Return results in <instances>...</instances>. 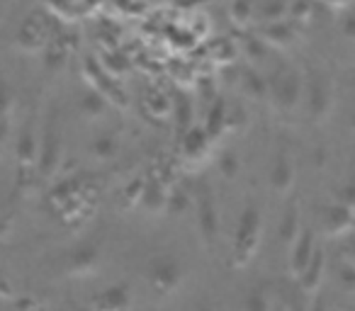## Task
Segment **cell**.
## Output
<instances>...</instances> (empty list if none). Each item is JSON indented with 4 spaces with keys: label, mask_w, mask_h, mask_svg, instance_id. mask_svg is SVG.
<instances>
[{
    "label": "cell",
    "mask_w": 355,
    "mask_h": 311,
    "mask_svg": "<svg viewBox=\"0 0 355 311\" xmlns=\"http://www.w3.org/2000/svg\"><path fill=\"white\" fill-rule=\"evenodd\" d=\"M302 98H306V107H309L311 117L324 119L329 114L331 105H334V83H331V75L319 69H311L309 75H306Z\"/></svg>",
    "instance_id": "cell-1"
},
{
    "label": "cell",
    "mask_w": 355,
    "mask_h": 311,
    "mask_svg": "<svg viewBox=\"0 0 355 311\" xmlns=\"http://www.w3.org/2000/svg\"><path fill=\"white\" fill-rule=\"evenodd\" d=\"M302 90H304V83H302L300 73L295 69H277L272 80H268V95L272 98L275 107L280 112H290L295 109L297 100L302 98Z\"/></svg>",
    "instance_id": "cell-2"
},
{
    "label": "cell",
    "mask_w": 355,
    "mask_h": 311,
    "mask_svg": "<svg viewBox=\"0 0 355 311\" xmlns=\"http://www.w3.org/2000/svg\"><path fill=\"white\" fill-rule=\"evenodd\" d=\"M17 39H20V46H25L27 51L42 49V44H44V22L40 20V15H30L22 22Z\"/></svg>",
    "instance_id": "cell-3"
},
{
    "label": "cell",
    "mask_w": 355,
    "mask_h": 311,
    "mask_svg": "<svg viewBox=\"0 0 355 311\" xmlns=\"http://www.w3.org/2000/svg\"><path fill=\"white\" fill-rule=\"evenodd\" d=\"M263 42H270V44H287V42L295 39V30H292L290 22H266V27L261 30Z\"/></svg>",
    "instance_id": "cell-4"
},
{
    "label": "cell",
    "mask_w": 355,
    "mask_h": 311,
    "mask_svg": "<svg viewBox=\"0 0 355 311\" xmlns=\"http://www.w3.org/2000/svg\"><path fill=\"white\" fill-rule=\"evenodd\" d=\"M243 90L251 98H268V80L256 71H243Z\"/></svg>",
    "instance_id": "cell-5"
},
{
    "label": "cell",
    "mask_w": 355,
    "mask_h": 311,
    "mask_svg": "<svg viewBox=\"0 0 355 311\" xmlns=\"http://www.w3.org/2000/svg\"><path fill=\"white\" fill-rule=\"evenodd\" d=\"M258 12H261L263 22H280L287 15V6L285 0H263V6Z\"/></svg>",
    "instance_id": "cell-6"
},
{
    "label": "cell",
    "mask_w": 355,
    "mask_h": 311,
    "mask_svg": "<svg viewBox=\"0 0 355 311\" xmlns=\"http://www.w3.org/2000/svg\"><path fill=\"white\" fill-rule=\"evenodd\" d=\"M253 12H256V3H253V0H234V6H232L234 22L246 25V22H251Z\"/></svg>",
    "instance_id": "cell-7"
},
{
    "label": "cell",
    "mask_w": 355,
    "mask_h": 311,
    "mask_svg": "<svg viewBox=\"0 0 355 311\" xmlns=\"http://www.w3.org/2000/svg\"><path fill=\"white\" fill-rule=\"evenodd\" d=\"M105 95L100 93V90H88L83 98V103H80V109H83L85 114H90V117H95V114H100L105 109Z\"/></svg>",
    "instance_id": "cell-8"
},
{
    "label": "cell",
    "mask_w": 355,
    "mask_h": 311,
    "mask_svg": "<svg viewBox=\"0 0 355 311\" xmlns=\"http://www.w3.org/2000/svg\"><path fill=\"white\" fill-rule=\"evenodd\" d=\"M343 35L348 37V39H355V15H348L343 20Z\"/></svg>",
    "instance_id": "cell-9"
},
{
    "label": "cell",
    "mask_w": 355,
    "mask_h": 311,
    "mask_svg": "<svg viewBox=\"0 0 355 311\" xmlns=\"http://www.w3.org/2000/svg\"><path fill=\"white\" fill-rule=\"evenodd\" d=\"M8 103H10V93H8L6 80L0 78V112H3V109H8Z\"/></svg>",
    "instance_id": "cell-10"
},
{
    "label": "cell",
    "mask_w": 355,
    "mask_h": 311,
    "mask_svg": "<svg viewBox=\"0 0 355 311\" xmlns=\"http://www.w3.org/2000/svg\"><path fill=\"white\" fill-rule=\"evenodd\" d=\"M353 129H355V114H353Z\"/></svg>",
    "instance_id": "cell-11"
}]
</instances>
